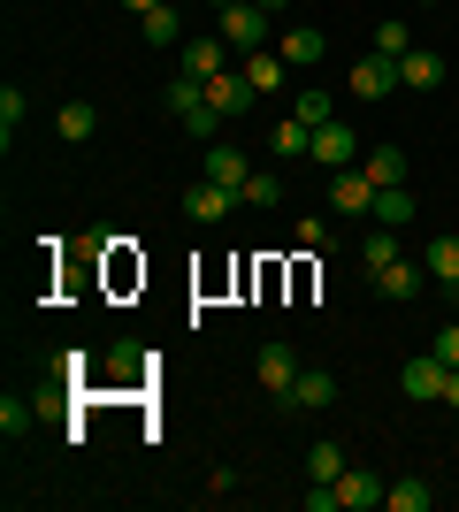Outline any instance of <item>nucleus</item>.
<instances>
[{
    "label": "nucleus",
    "instance_id": "39",
    "mask_svg": "<svg viewBox=\"0 0 459 512\" xmlns=\"http://www.w3.org/2000/svg\"><path fill=\"white\" fill-rule=\"evenodd\" d=\"M421 8H444V0H421Z\"/></svg>",
    "mask_w": 459,
    "mask_h": 512
},
{
    "label": "nucleus",
    "instance_id": "15",
    "mask_svg": "<svg viewBox=\"0 0 459 512\" xmlns=\"http://www.w3.org/2000/svg\"><path fill=\"white\" fill-rule=\"evenodd\" d=\"M276 54H284V62H322V54H329L322 23H291V31H284V46H276Z\"/></svg>",
    "mask_w": 459,
    "mask_h": 512
},
{
    "label": "nucleus",
    "instance_id": "24",
    "mask_svg": "<svg viewBox=\"0 0 459 512\" xmlns=\"http://www.w3.org/2000/svg\"><path fill=\"white\" fill-rule=\"evenodd\" d=\"M360 169H368V184L383 192V184H406V153H398V146H375Z\"/></svg>",
    "mask_w": 459,
    "mask_h": 512
},
{
    "label": "nucleus",
    "instance_id": "33",
    "mask_svg": "<svg viewBox=\"0 0 459 512\" xmlns=\"http://www.w3.org/2000/svg\"><path fill=\"white\" fill-rule=\"evenodd\" d=\"M0 428H8V436H23V428H31V406H23L16 390H8V398H0Z\"/></svg>",
    "mask_w": 459,
    "mask_h": 512
},
{
    "label": "nucleus",
    "instance_id": "6",
    "mask_svg": "<svg viewBox=\"0 0 459 512\" xmlns=\"http://www.w3.org/2000/svg\"><path fill=\"white\" fill-rule=\"evenodd\" d=\"M398 85H406V77H398L391 54H368V62H352V100H391Z\"/></svg>",
    "mask_w": 459,
    "mask_h": 512
},
{
    "label": "nucleus",
    "instance_id": "4",
    "mask_svg": "<svg viewBox=\"0 0 459 512\" xmlns=\"http://www.w3.org/2000/svg\"><path fill=\"white\" fill-rule=\"evenodd\" d=\"M253 100H261V92L245 85V69H222V77H207V107H215L222 123H245V115H253Z\"/></svg>",
    "mask_w": 459,
    "mask_h": 512
},
{
    "label": "nucleus",
    "instance_id": "10",
    "mask_svg": "<svg viewBox=\"0 0 459 512\" xmlns=\"http://www.w3.org/2000/svg\"><path fill=\"white\" fill-rule=\"evenodd\" d=\"M230 62H238V54L222 46V31H215V39H184V77H199V85H207V77H222Z\"/></svg>",
    "mask_w": 459,
    "mask_h": 512
},
{
    "label": "nucleus",
    "instance_id": "20",
    "mask_svg": "<svg viewBox=\"0 0 459 512\" xmlns=\"http://www.w3.org/2000/svg\"><path fill=\"white\" fill-rule=\"evenodd\" d=\"M138 31H146V46H184V23H176V0L146 8V16H138Z\"/></svg>",
    "mask_w": 459,
    "mask_h": 512
},
{
    "label": "nucleus",
    "instance_id": "5",
    "mask_svg": "<svg viewBox=\"0 0 459 512\" xmlns=\"http://www.w3.org/2000/svg\"><path fill=\"white\" fill-rule=\"evenodd\" d=\"M329 207L337 214H375V184H368L360 161H352V169H329Z\"/></svg>",
    "mask_w": 459,
    "mask_h": 512
},
{
    "label": "nucleus",
    "instance_id": "25",
    "mask_svg": "<svg viewBox=\"0 0 459 512\" xmlns=\"http://www.w3.org/2000/svg\"><path fill=\"white\" fill-rule=\"evenodd\" d=\"M54 130H62V146H85L92 130H100V115H92V107H85V100H69V107H62V115H54Z\"/></svg>",
    "mask_w": 459,
    "mask_h": 512
},
{
    "label": "nucleus",
    "instance_id": "28",
    "mask_svg": "<svg viewBox=\"0 0 459 512\" xmlns=\"http://www.w3.org/2000/svg\"><path fill=\"white\" fill-rule=\"evenodd\" d=\"M352 467V459H345V451H337V444H329V436H322V444H314V451H306V474H314V482H337V474H345Z\"/></svg>",
    "mask_w": 459,
    "mask_h": 512
},
{
    "label": "nucleus",
    "instance_id": "8",
    "mask_svg": "<svg viewBox=\"0 0 459 512\" xmlns=\"http://www.w3.org/2000/svg\"><path fill=\"white\" fill-rule=\"evenodd\" d=\"M199 176H207V184H230V192H238L245 176H253V161H245V146H222V138H215V146L199 153Z\"/></svg>",
    "mask_w": 459,
    "mask_h": 512
},
{
    "label": "nucleus",
    "instance_id": "35",
    "mask_svg": "<svg viewBox=\"0 0 459 512\" xmlns=\"http://www.w3.org/2000/svg\"><path fill=\"white\" fill-rule=\"evenodd\" d=\"M444 406H459V367H452V375H444Z\"/></svg>",
    "mask_w": 459,
    "mask_h": 512
},
{
    "label": "nucleus",
    "instance_id": "27",
    "mask_svg": "<svg viewBox=\"0 0 459 512\" xmlns=\"http://www.w3.org/2000/svg\"><path fill=\"white\" fill-rule=\"evenodd\" d=\"M199 107H207V85L176 69V85H169V115H176V123H184V115H199Z\"/></svg>",
    "mask_w": 459,
    "mask_h": 512
},
{
    "label": "nucleus",
    "instance_id": "21",
    "mask_svg": "<svg viewBox=\"0 0 459 512\" xmlns=\"http://www.w3.org/2000/svg\"><path fill=\"white\" fill-rule=\"evenodd\" d=\"M421 268H429V283H459V237H429Z\"/></svg>",
    "mask_w": 459,
    "mask_h": 512
},
{
    "label": "nucleus",
    "instance_id": "37",
    "mask_svg": "<svg viewBox=\"0 0 459 512\" xmlns=\"http://www.w3.org/2000/svg\"><path fill=\"white\" fill-rule=\"evenodd\" d=\"M261 8H268V16H276V8H291V0H261Z\"/></svg>",
    "mask_w": 459,
    "mask_h": 512
},
{
    "label": "nucleus",
    "instance_id": "19",
    "mask_svg": "<svg viewBox=\"0 0 459 512\" xmlns=\"http://www.w3.org/2000/svg\"><path fill=\"white\" fill-rule=\"evenodd\" d=\"M360 260H368V276H375V268H391V260H406V245H398L391 222H375V230L360 237Z\"/></svg>",
    "mask_w": 459,
    "mask_h": 512
},
{
    "label": "nucleus",
    "instance_id": "18",
    "mask_svg": "<svg viewBox=\"0 0 459 512\" xmlns=\"http://www.w3.org/2000/svg\"><path fill=\"white\" fill-rule=\"evenodd\" d=\"M306 146H314V130H306L299 115H284V123H268V153H276V161H299Z\"/></svg>",
    "mask_w": 459,
    "mask_h": 512
},
{
    "label": "nucleus",
    "instance_id": "40",
    "mask_svg": "<svg viewBox=\"0 0 459 512\" xmlns=\"http://www.w3.org/2000/svg\"><path fill=\"white\" fill-rule=\"evenodd\" d=\"M215 8H238V0H215Z\"/></svg>",
    "mask_w": 459,
    "mask_h": 512
},
{
    "label": "nucleus",
    "instance_id": "36",
    "mask_svg": "<svg viewBox=\"0 0 459 512\" xmlns=\"http://www.w3.org/2000/svg\"><path fill=\"white\" fill-rule=\"evenodd\" d=\"M123 8H131V16H146V8H161V0H123Z\"/></svg>",
    "mask_w": 459,
    "mask_h": 512
},
{
    "label": "nucleus",
    "instance_id": "11",
    "mask_svg": "<svg viewBox=\"0 0 459 512\" xmlns=\"http://www.w3.org/2000/svg\"><path fill=\"white\" fill-rule=\"evenodd\" d=\"M253 367H261V390H268V398H284V390L299 383V352H291V344H261V360H253Z\"/></svg>",
    "mask_w": 459,
    "mask_h": 512
},
{
    "label": "nucleus",
    "instance_id": "16",
    "mask_svg": "<svg viewBox=\"0 0 459 512\" xmlns=\"http://www.w3.org/2000/svg\"><path fill=\"white\" fill-rule=\"evenodd\" d=\"M238 69H245V85L261 92V100L284 85V54H268V46H261V54H238Z\"/></svg>",
    "mask_w": 459,
    "mask_h": 512
},
{
    "label": "nucleus",
    "instance_id": "3",
    "mask_svg": "<svg viewBox=\"0 0 459 512\" xmlns=\"http://www.w3.org/2000/svg\"><path fill=\"white\" fill-rule=\"evenodd\" d=\"M444 375H452V367H444L437 352H421V360L398 367V390H406L414 406H444Z\"/></svg>",
    "mask_w": 459,
    "mask_h": 512
},
{
    "label": "nucleus",
    "instance_id": "22",
    "mask_svg": "<svg viewBox=\"0 0 459 512\" xmlns=\"http://www.w3.org/2000/svg\"><path fill=\"white\" fill-rule=\"evenodd\" d=\"M414 192H406V184H383V192H375V222H391V230H406V222H414Z\"/></svg>",
    "mask_w": 459,
    "mask_h": 512
},
{
    "label": "nucleus",
    "instance_id": "31",
    "mask_svg": "<svg viewBox=\"0 0 459 512\" xmlns=\"http://www.w3.org/2000/svg\"><path fill=\"white\" fill-rule=\"evenodd\" d=\"M184 130H192L199 146H215V138H222V115H215V107H199V115H184Z\"/></svg>",
    "mask_w": 459,
    "mask_h": 512
},
{
    "label": "nucleus",
    "instance_id": "26",
    "mask_svg": "<svg viewBox=\"0 0 459 512\" xmlns=\"http://www.w3.org/2000/svg\"><path fill=\"white\" fill-rule=\"evenodd\" d=\"M375 54H391V62H398V54H414V23L383 16V23H375Z\"/></svg>",
    "mask_w": 459,
    "mask_h": 512
},
{
    "label": "nucleus",
    "instance_id": "17",
    "mask_svg": "<svg viewBox=\"0 0 459 512\" xmlns=\"http://www.w3.org/2000/svg\"><path fill=\"white\" fill-rule=\"evenodd\" d=\"M337 497H345V505H360V512H368V505H383V474L345 467V474H337Z\"/></svg>",
    "mask_w": 459,
    "mask_h": 512
},
{
    "label": "nucleus",
    "instance_id": "32",
    "mask_svg": "<svg viewBox=\"0 0 459 512\" xmlns=\"http://www.w3.org/2000/svg\"><path fill=\"white\" fill-rule=\"evenodd\" d=\"M299 245H306V253H329V222H322V214H299Z\"/></svg>",
    "mask_w": 459,
    "mask_h": 512
},
{
    "label": "nucleus",
    "instance_id": "12",
    "mask_svg": "<svg viewBox=\"0 0 459 512\" xmlns=\"http://www.w3.org/2000/svg\"><path fill=\"white\" fill-rule=\"evenodd\" d=\"M230 207H245V199L230 192V184H207V176H199L192 192H184V214H192V222H222Z\"/></svg>",
    "mask_w": 459,
    "mask_h": 512
},
{
    "label": "nucleus",
    "instance_id": "13",
    "mask_svg": "<svg viewBox=\"0 0 459 512\" xmlns=\"http://www.w3.org/2000/svg\"><path fill=\"white\" fill-rule=\"evenodd\" d=\"M238 199H245V207H284V169H261V161H253V176H245V184H238Z\"/></svg>",
    "mask_w": 459,
    "mask_h": 512
},
{
    "label": "nucleus",
    "instance_id": "14",
    "mask_svg": "<svg viewBox=\"0 0 459 512\" xmlns=\"http://www.w3.org/2000/svg\"><path fill=\"white\" fill-rule=\"evenodd\" d=\"M398 77L414 92H437L444 85V54H429V46H414V54H398Z\"/></svg>",
    "mask_w": 459,
    "mask_h": 512
},
{
    "label": "nucleus",
    "instance_id": "38",
    "mask_svg": "<svg viewBox=\"0 0 459 512\" xmlns=\"http://www.w3.org/2000/svg\"><path fill=\"white\" fill-rule=\"evenodd\" d=\"M444 291H452V306H459V283H444Z\"/></svg>",
    "mask_w": 459,
    "mask_h": 512
},
{
    "label": "nucleus",
    "instance_id": "9",
    "mask_svg": "<svg viewBox=\"0 0 459 512\" xmlns=\"http://www.w3.org/2000/svg\"><path fill=\"white\" fill-rule=\"evenodd\" d=\"M421 283H429V268H421V260H391V268H375V291H383L391 306L421 299Z\"/></svg>",
    "mask_w": 459,
    "mask_h": 512
},
{
    "label": "nucleus",
    "instance_id": "1",
    "mask_svg": "<svg viewBox=\"0 0 459 512\" xmlns=\"http://www.w3.org/2000/svg\"><path fill=\"white\" fill-rule=\"evenodd\" d=\"M222 46H230V54H261L268 46V8L261 0H238V8H222Z\"/></svg>",
    "mask_w": 459,
    "mask_h": 512
},
{
    "label": "nucleus",
    "instance_id": "29",
    "mask_svg": "<svg viewBox=\"0 0 459 512\" xmlns=\"http://www.w3.org/2000/svg\"><path fill=\"white\" fill-rule=\"evenodd\" d=\"M291 115H299V123H306V130H322V123H329V115H337V107H329V92H322V85H306V92H299V100H291Z\"/></svg>",
    "mask_w": 459,
    "mask_h": 512
},
{
    "label": "nucleus",
    "instance_id": "23",
    "mask_svg": "<svg viewBox=\"0 0 459 512\" xmlns=\"http://www.w3.org/2000/svg\"><path fill=\"white\" fill-rule=\"evenodd\" d=\"M383 505H391V512H429V505H437V490H429L421 474H406V482H391V490H383Z\"/></svg>",
    "mask_w": 459,
    "mask_h": 512
},
{
    "label": "nucleus",
    "instance_id": "2",
    "mask_svg": "<svg viewBox=\"0 0 459 512\" xmlns=\"http://www.w3.org/2000/svg\"><path fill=\"white\" fill-rule=\"evenodd\" d=\"M306 161H322V169H352V161H360V130L329 115V123L314 130V146H306Z\"/></svg>",
    "mask_w": 459,
    "mask_h": 512
},
{
    "label": "nucleus",
    "instance_id": "34",
    "mask_svg": "<svg viewBox=\"0 0 459 512\" xmlns=\"http://www.w3.org/2000/svg\"><path fill=\"white\" fill-rule=\"evenodd\" d=\"M429 352H437L444 367H459V321H444V329H437V344H429Z\"/></svg>",
    "mask_w": 459,
    "mask_h": 512
},
{
    "label": "nucleus",
    "instance_id": "7",
    "mask_svg": "<svg viewBox=\"0 0 459 512\" xmlns=\"http://www.w3.org/2000/svg\"><path fill=\"white\" fill-rule=\"evenodd\" d=\"M284 406H299V413L337 406V375H329V367H299V383L284 390Z\"/></svg>",
    "mask_w": 459,
    "mask_h": 512
},
{
    "label": "nucleus",
    "instance_id": "30",
    "mask_svg": "<svg viewBox=\"0 0 459 512\" xmlns=\"http://www.w3.org/2000/svg\"><path fill=\"white\" fill-rule=\"evenodd\" d=\"M16 123H23V92L8 85L0 92V146H16Z\"/></svg>",
    "mask_w": 459,
    "mask_h": 512
}]
</instances>
